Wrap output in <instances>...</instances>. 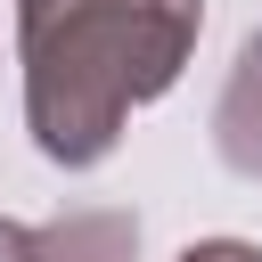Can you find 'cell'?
Segmentation results:
<instances>
[{
	"instance_id": "6da1fadb",
	"label": "cell",
	"mask_w": 262,
	"mask_h": 262,
	"mask_svg": "<svg viewBox=\"0 0 262 262\" xmlns=\"http://www.w3.org/2000/svg\"><path fill=\"white\" fill-rule=\"evenodd\" d=\"M196 41V0H25L33 139L57 164H98L139 98H156Z\"/></svg>"
},
{
	"instance_id": "277c9868",
	"label": "cell",
	"mask_w": 262,
	"mask_h": 262,
	"mask_svg": "<svg viewBox=\"0 0 262 262\" xmlns=\"http://www.w3.org/2000/svg\"><path fill=\"white\" fill-rule=\"evenodd\" d=\"M180 262H262L254 246H237V237H213V246H188Z\"/></svg>"
},
{
	"instance_id": "5b68a950",
	"label": "cell",
	"mask_w": 262,
	"mask_h": 262,
	"mask_svg": "<svg viewBox=\"0 0 262 262\" xmlns=\"http://www.w3.org/2000/svg\"><path fill=\"white\" fill-rule=\"evenodd\" d=\"M0 262H33V229H16V221H0Z\"/></svg>"
},
{
	"instance_id": "3957f363",
	"label": "cell",
	"mask_w": 262,
	"mask_h": 262,
	"mask_svg": "<svg viewBox=\"0 0 262 262\" xmlns=\"http://www.w3.org/2000/svg\"><path fill=\"white\" fill-rule=\"evenodd\" d=\"M33 262H131V221L123 213H82L66 229H41Z\"/></svg>"
},
{
	"instance_id": "7a4b0ae2",
	"label": "cell",
	"mask_w": 262,
	"mask_h": 262,
	"mask_svg": "<svg viewBox=\"0 0 262 262\" xmlns=\"http://www.w3.org/2000/svg\"><path fill=\"white\" fill-rule=\"evenodd\" d=\"M221 156L262 180V41H246L237 82H229V98H221Z\"/></svg>"
}]
</instances>
